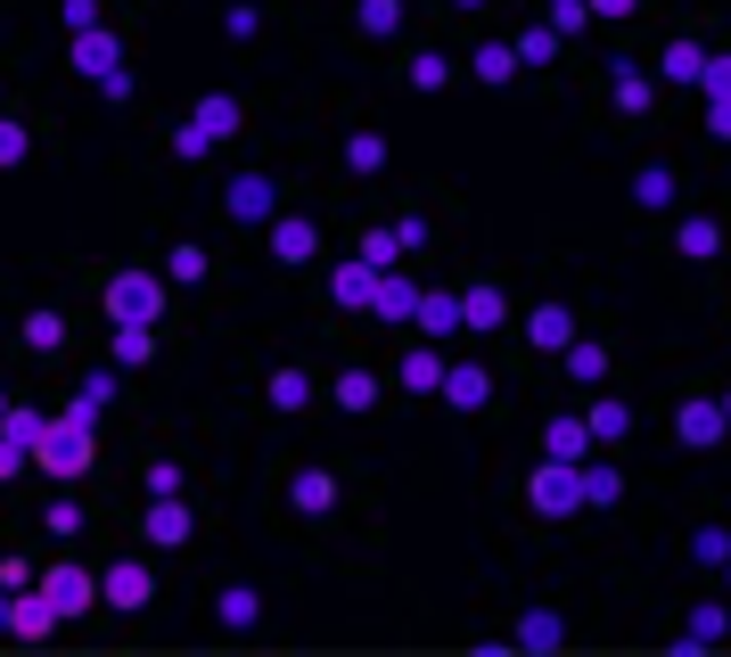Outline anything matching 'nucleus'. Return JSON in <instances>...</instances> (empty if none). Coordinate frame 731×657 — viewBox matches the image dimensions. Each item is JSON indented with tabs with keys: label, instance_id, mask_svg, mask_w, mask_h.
Instances as JSON below:
<instances>
[{
	"label": "nucleus",
	"instance_id": "46",
	"mask_svg": "<svg viewBox=\"0 0 731 657\" xmlns=\"http://www.w3.org/2000/svg\"><path fill=\"white\" fill-rule=\"evenodd\" d=\"M256 617V591H222V625H247Z\"/></svg>",
	"mask_w": 731,
	"mask_h": 657
},
{
	"label": "nucleus",
	"instance_id": "52",
	"mask_svg": "<svg viewBox=\"0 0 731 657\" xmlns=\"http://www.w3.org/2000/svg\"><path fill=\"white\" fill-rule=\"evenodd\" d=\"M0 625H9V600H0Z\"/></svg>",
	"mask_w": 731,
	"mask_h": 657
},
{
	"label": "nucleus",
	"instance_id": "15",
	"mask_svg": "<svg viewBox=\"0 0 731 657\" xmlns=\"http://www.w3.org/2000/svg\"><path fill=\"white\" fill-rule=\"evenodd\" d=\"M190 123H198V132H206V140H222V132H239V99H231V91H214V99H198V116H190Z\"/></svg>",
	"mask_w": 731,
	"mask_h": 657
},
{
	"label": "nucleus",
	"instance_id": "1",
	"mask_svg": "<svg viewBox=\"0 0 731 657\" xmlns=\"http://www.w3.org/2000/svg\"><path fill=\"white\" fill-rule=\"evenodd\" d=\"M33 460H41V469H50V477H82V469H91V419H50V428H41V444H33Z\"/></svg>",
	"mask_w": 731,
	"mask_h": 657
},
{
	"label": "nucleus",
	"instance_id": "7",
	"mask_svg": "<svg viewBox=\"0 0 731 657\" xmlns=\"http://www.w3.org/2000/svg\"><path fill=\"white\" fill-rule=\"evenodd\" d=\"M370 305H379V321H411V312H420V288H411L403 271H379V288H370Z\"/></svg>",
	"mask_w": 731,
	"mask_h": 657
},
{
	"label": "nucleus",
	"instance_id": "41",
	"mask_svg": "<svg viewBox=\"0 0 731 657\" xmlns=\"http://www.w3.org/2000/svg\"><path fill=\"white\" fill-rule=\"evenodd\" d=\"M116 362H149V329H116Z\"/></svg>",
	"mask_w": 731,
	"mask_h": 657
},
{
	"label": "nucleus",
	"instance_id": "44",
	"mask_svg": "<svg viewBox=\"0 0 731 657\" xmlns=\"http://www.w3.org/2000/svg\"><path fill=\"white\" fill-rule=\"evenodd\" d=\"M699 91H715V99H731V58H707V74H699Z\"/></svg>",
	"mask_w": 731,
	"mask_h": 657
},
{
	"label": "nucleus",
	"instance_id": "34",
	"mask_svg": "<svg viewBox=\"0 0 731 657\" xmlns=\"http://www.w3.org/2000/svg\"><path fill=\"white\" fill-rule=\"evenodd\" d=\"M583 17H592V0H551V33H583Z\"/></svg>",
	"mask_w": 731,
	"mask_h": 657
},
{
	"label": "nucleus",
	"instance_id": "13",
	"mask_svg": "<svg viewBox=\"0 0 731 657\" xmlns=\"http://www.w3.org/2000/svg\"><path fill=\"white\" fill-rule=\"evenodd\" d=\"M527 337H534V346H542V354H568V337H575V321H568V305H542V312H534V321H527Z\"/></svg>",
	"mask_w": 731,
	"mask_h": 657
},
{
	"label": "nucleus",
	"instance_id": "10",
	"mask_svg": "<svg viewBox=\"0 0 731 657\" xmlns=\"http://www.w3.org/2000/svg\"><path fill=\"white\" fill-rule=\"evenodd\" d=\"M312 247H321L312 222H271V256H280V263H312Z\"/></svg>",
	"mask_w": 731,
	"mask_h": 657
},
{
	"label": "nucleus",
	"instance_id": "2",
	"mask_svg": "<svg viewBox=\"0 0 731 657\" xmlns=\"http://www.w3.org/2000/svg\"><path fill=\"white\" fill-rule=\"evenodd\" d=\"M157 305H164V280H157V271H116V280H108L116 329H157Z\"/></svg>",
	"mask_w": 731,
	"mask_h": 657
},
{
	"label": "nucleus",
	"instance_id": "31",
	"mask_svg": "<svg viewBox=\"0 0 731 657\" xmlns=\"http://www.w3.org/2000/svg\"><path fill=\"white\" fill-rule=\"evenodd\" d=\"M583 428H592V436H624V428H633V411H624V402H592Z\"/></svg>",
	"mask_w": 731,
	"mask_h": 657
},
{
	"label": "nucleus",
	"instance_id": "36",
	"mask_svg": "<svg viewBox=\"0 0 731 657\" xmlns=\"http://www.w3.org/2000/svg\"><path fill=\"white\" fill-rule=\"evenodd\" d=\"M444 74H452V67H444L435 50H428V58H411V82H420V91H444Z\"/></svg>",
	"mask_w": 731,
	"mask_h": 657
},
{
	"label": "nucleus",
	"instance_id": "30",
	"mask_svg": "<svg viewBox=\"0 0 731 657\" xmlns=\"http://www.w3.org/2000/svg\"><path fill=\"white\" fill-rule=\"evenodd\" d=\"M633 198H641V206H674V173H665V165H650V173L633 181Z\"/></svg>",
	"mask_w": 731,
	"mask_h": 657
},
{
	"label": "nucleus",
	"instance_id": "16",
	"mask_svg": "<svg viewBox=\"0 0 731 657\" xmlns=\"http://www.w3.org/2000/svg\"><path fill=\"white\" fill-rule=\"evenodd\" d=\"M411 321H420L428 337H452V329H461V296H420V312H411Z\"/></svg>",
	"mask_w": 731,
	"mask_h": 657
},
{
	"label": "nucleus",
	"instance_id": "29",
	"mask_svg": "<svg viewBox=\"0 0 731 657\" xmlns=\"http://www.w3.org/2000/svg\"><path fill=\"white\" fill-rule=\"evenodd\" d=\"M461 321H469V329H493V321H501V296H493V288H469V296H461Z\"/></svg>",
	"mask_w": 731,
	"mask_h": 657
},
{
	"label": "nucleus",
	"instance_id": "14",
	"mask_svg": "<svg viewBox=\"0 0 731 657\" xmlns=\"http://www.w3.org/2000/svg\"><path fill=\"white\" fill-rule=\"evenodd\" d=\"M99 591H108L116 608H149V567H108V584H99Z\"/></svg>",
	"mask_w": 731,
	"mask_h": 657
},
{
	"label": "nucleus",
	"instance_id": "43",
	"mask_svg": "<svg viewBox=\"0 0 731 657\" xmlns=\"http://www.w3.org/2000/svg\"><path fill=\"white\" fill-rule=\"evenodd\" d=\"M583 501H617V469H583Z\"/></svg>",
	"mask_w": 731,
	"mask_h": 657
},
{
	"label": "nucleus",
	"instance_id": "3",
	"mask_svg": "<svg viewBox=\"0 0 731 657\" xmlns=\"http://www.w3.org/2000/svg\"><path fill=\"white\" fill-rule=\"evenodd\" d=\"M527 494H534V510L542 518H568L575 510V501H583V469H575V460H542V469H534V485H527Z\"/></svg>",
	"mask_w": 731,
	"mask_h": 657
},
{
	"label": "nucleus",
	"instance_id": "25",
	"mask_svg": "<svg viewBox=\"0 0 731 657\" xmlns=\"http://www.w3.org/2000/svg\"><path fill=\"white\" fill-rule=\"evenodd\" d=\"M26 346L33 354H58V346H67V321H58V312H33V321H26Z\"/></svg>",
	"mask_w": 731,
	"mask_h": 657
},
{
	"label": "nucleus",
	"instance_id": "38",
	"mask_svg": "<svg viewBox=\"0 0 731 657\" xmlns=\"http://www.w3.org/2000/svg\"><path fill=\"white\" fill-rule=\"evenodd\" d=\"M41 428H50V419H41V411H9V436H17V444H26V452H33V444H41Z\"/></svg>",
	"mask_w": 731,
	"mask_h": 657
},
{
	"label": "nucleus",
	"instance_id": "27",
	"mask_svg": "<svg viewBox=\"0 0 731 657\" xmlns=\"http://www.w3.org/2000/svg\"><path fill=\"white\" fill-rule=\"evenodd\" d=\"M403 387H420V395L435 387V395H444V362H435V354L420 346V354H411V362H403Z\"/></svg>",
	"mask_w": 731,
	"mask_h": 657
},
{
	"label": "nucleus",
	"instance_id": "53",
	"mask_svg": "<svg viewBox=\"0 0 731 657\" xmlns=\"http://www.w3.org/2000/svg\"><path fill=\"white\" fill-rule=\"evenodd\" d=\"M723 419H731V402H723Z\"/></svg>",
	"mask_w": 731,
	"mask_h": 657
},
{
	"label": "nucleus",
	"instance_id": "51",
	"mask_svg": "<svg viewBox=\"0 0 731 657\" xmlns=\"http://www.w3.org/2000/svg\"><path fill=\"white\" fill-rule=\"evenodd\" d=\"M452 9H485V0H452Z\"/></svg>",
	"mask_w": 731,
	"mask_h": 657
},
{
	"label": "nucleus",
	"instance_id": "49",
	"mask_svg": "<svg viewBox=\"0 0 731 657\" xmlns=\"http://www.w3.org/2000/svg\"><path fill=\"white\" fill-rule=\"evenodd\" d=\"M17 469H26V444H17V436H0V477H17Z\"/></svg>",
	"mask_w": 731,
	"mask_h": 657
},
{
	"label": "nucleus",
	"instance_id": "37",
	"mask_svg": "<svg viewBox=\"0 0 731 657\" xmlns=\"http://www.w3.org/2000/svg\"><path fill=\"white\" fill-rule=\"evenodd\" d=\"M394 247H403V230H370V239H362V263H379V271H387Z\"/></svg>",
	"mask_w": 731,
	"mask_h": 657
},
{
	"label": "nucleus",
	"instance_id": "42",
	"mask_svg": "<svg viewBox=\"0 0 731 657\" xmlns=\"http://www.w3.org/2000/svg\"><path fill=\"white\" fill-rule=\"evenodd\" d=\"M173 280H181V288L206 280V256H198V247H173Z\"/></svg>",
	"mask_w": 731,
	"mask_h": 657
},
{
	"label": "nucleus",
	"instance_id": "33",
	"mask_svg": "<svg viewBox=\"0 0 731 657\" xmlns=\"http://www.w3.org/2000/svg\"><path fill=\"white\" fill-rule=\"evenodd\" d=\"M715 247H723L715 222H682V256H715Z\"/></svg>",
	"mask_w": 731,
	"mask_h": 657
},
{
	"label": "nucleus",
	"instance_id": "40",
	"mask_svg": "<svg viewBox=\"0 0 731 657\" xmlns=\"http://www.w3.org/2000/svg\"><path fill=\"white\" fill-rule=\"evenodd\" d=\"M527 649H559V617H527V633H518Z\"/></svg>",
	"mask_w": 731,
	"mask_h": 657
},
{
	"label": "nucleus",
	"instance_id": "18",
	"mask_svg": "<svg viewBox=\"0 0 731 657\" xmlns=\"http://www.w3.org/2000/svg\"><path fill=\"white\" fill-rule=\"evenodd\" d=\"M370 288H379V263H346L338 271V305H370Z\"/></svg>",
	"mask_w": 731,
	"mask_h": 657
},
{
	"label": "nucleus",
	"instance_id": "39",
	"mask_svg": "<svg viewBox=\"0 0 731 657\" xmlns=\"http://www.w3.org/2000/svg\"><path fill=\"white\" fill-rule=\"evenodd\" d=\"M691 550H699V567H731V542H723V535H715V526H707V535H699V542H691Z\"/></svg>",
	"mask_w": 731,
	"mask_h": 657
},
{
	"label": "nucleus",
	"instance_id": "20",
	"mask_svg": "<svg viewBox=\"0 0 731 657\" xmlns=\"http://www.w3.org/2000/svg\"><path fill=\"white\" fill-rule=\"evenodd\" d=\"M551 452L559 460H583V452H592V428H583V419H551Z\"/></svg>",
	"mask_w": 731,
	"mask_h": 657
},
{
	"label": "nucleus",
	"instance_id": "23",
	"mask_svg": "<svg viewBox=\"0 0 731 657\" xmlns=\"http://www.w3.org/2000/svg\"><path fill=\"white\" fill-rule=\"evenodd\" d=\"M665 74H674V82H699L707 74V50H699V41H674V50H665Z\"/></svg>",
	"mask_w": 731,
	"mask_h": 657
},
{
	"label": "nucleus",
	"instance_id": "47",
	"mask_svg": "<svg viewBox=\"0 0 731 657\" xmlns=\"http://www.w3.org/2000/svg\"><path fill=\"white\" fill-rule=\"evenodd\" d=\"M206 148H214V140H206L198 123H181V132H173V157H206Z\"/></svg>",
	"mask_w": 731,
	"mask_h": 657
},
{
	"label": "nucleus",
	"instance_id": "22",
	"mask_svg": "<svg viewBox=\"0 0 731 657\" xmlns=\"http://www.w3.org/2000/svg\"><path fill=\"white\" fill-rule=\"evenodd\" d=\"M108 395H116V378L91 370V378H82V395H74V419H99V411H108Z\"/></svg>",
	"mask_w": 731,
	"mask_h": 657
},
{
	"label": "nucleus",
	"instance_id": "24",
	"mask_svg": "<svg viewBox=\"0 0 731 657\" xmlns=\"http://www.w3.org/2000/svg\"><path fill=\"white\" fill-rule=\"evenodd\" d=\"M477 74H485V82H510L518 74V50H510V41H485V50H477Z\"/></svg>",
	"mask_w": 731,
	"mask_h": 657
},
{
	"label": "nucleus",
	"instance_id": "45",
	"mask_svg": "<svg viewBox=\"0 0 731 657\" xmlns=\"http://www.w3.org/2000/svg\"><path fill=\"white\" fill-rule=\"evenodd\" d=\"M17 157H26V123L0 116V165H17Z\"/></svg>",
	"mask_w": 731,
	"mask_h": 657
},
{
	"label": "nucleus",
	"instance_id": "8",
	"mask_svg": "<svg viewBox=\"0 0 731 657\" xmlns=\"http://www.w3.org/2000/svg\"><path fill=\"white\" fill-rule=\"evenodd\" d=\"M74 67H82V74H99V82H108V74L123 67V50H116V33H99V26H91V33H74Z\"/></svg>",
	"mask_w": 731,
	"mask_h": 657
},
{
	"label": "nucleus",
	"instance_id": "26",
	"mask_svg": "<svg viewBox=\"0 0 731 657\" xmlns=\"http://www.w3.org/2000/svg\"><path fill=\"white\" fill-rule=\"evenodd\" d=\"M568 370L583 378V387H600V370H609V354H600V346H583V337H568Z\"/></svg>",
	"mask_w": 731,
	"mask_h": 657
},
{
	"label": "nucleus",
	"instance_id": "35",
	"mask_svg": "<svg viewBox=\"0 0 731 657\" xmlns=\"http://www.w3.org/2000/svg\"><path fill=\"white\" fill-rule=\"evenodd\" d=\"M617 99H624V108H633V116H641V108H650V82H641L633 67H617Z\"/></svg>",
	"mask_w": 731,
	"mask_h": 657
},
{
	"label": "nucleus",
	"instance_id": "21",
	"mask_svg": "<svg viewBox=\"0 0 731 657\" xmlns=\"http://www.w3.org/2000/svg\"><path fill=\"white\" fill-rule=\"evenodd\" d=\"M346 165H353V173H379V165H387V140L379 132H353L346 140Z\"/></svg>",
	"mask_w": 731,
	"mask_h": 657
},
{
	"label": "nucleus",
	"instance_id": "28",
	"mask_svg": "<svg viewBox=\"0 0 731 657\" xmlns=\"http://www.w3.org/2000/svg\"><path fill=\"white\" fill-rule=\"evenodd\" d=\"M338 402H346V411H370V402H379V378H370V370H346L338 378Z\"/></svg>",
	"mask_w": 731,
	"mask_h": 657
},
{
	"label": "nucleus",
	"instance_id": "48",
	"mask_svg": "<svg viewBox=\"0 0 731 657\" xmlns=\"http://www.w3.org/2000/svg\"><path fill=\"white\" fill-rule=\"evenodd\" d=\"M67 26H74V33H91V26H99V0H67Z\"/></svg>",
	"mask_w": 731,
	"mask_h": 657
},
{
	"label": "nucleus",
	"instance_id": "11",
	"mask_svg": "<svg viewBox=\"0 0 731 657\" xmlns=\"http://www.w3.org/2000/svg\"><path fill=\"white\" fill-rule=\"evenodd\" d=\"M674 428H682V444H715L731 419H723V402H682V419H674Z\"/></svg>",
	"mask_w": 731,
	"mask_h": 657
},
{
	"label": "nucleus",
	"instance_id": "6",
	"mask_svg": "<svg viewBox=\"0 0 731 657\" xmlns=\"http://www.w3.org/2000/svg\"><path fill=\"white\" fill-rule=\"evenodd\" d=\"M222 198H231V222H271V181L263 173H239Z\"/></svg>",
	"mask_w": 731,
	"mask_h": 657
},
{
	"label": "nucleus",
	"instance_id": "19",
	"mask_svg": "<svg viewBox=\"0 0 731 657\" xmlns=\"http://www.w3.org/2000/svg\"><path fill=\"white\" fill-rule=\"evenodd\" d=\"M271 402H280V411H304V402H312V378L304 370H271Z\"/></svg>",
	"mask_w": 731,
	"mask_h": 657
},
{
	"label": "nucleus",
	"instance_id": "17",
	"mask_svg": "<svg viewBox=\"0 0 731 657\" xmlns=\"http://www.w3.org/2000/svg\"><path fill=\"white\" fill-rule=\"evenodd\" d=\"M9 625H17V633H50V625H58L50 591H26V600H9Z\"/></svg>",
	"mask_w": 731,
	"mask_h": 657
},
{
	"label": "nucleus",
	"instance_id": "5",
	"mask_svg": "<svg viewBox=\"0 0 731 657\" xmlns=\"http://www.w3.org/2000/svg\"><path fill=\"white\" fill-rule=\"evenodd\" d=\"M157 550H173V542H190V510H181V494H157V510H149V526H140Z\"/></svg>",
	"mask_w": 731,
	"mask_h": 657
},
{
	"label": "nucleus",
	"instance_id": "32",
	"mask_svg": "<svg viewBox=\"0 0 731 657\" xmlns=\"http://www.w3.org/2000/svg\"><path fill=\"white\" fill-rule=\"evenodd\" d=\"M403 26V0H362V33H394Z\"/></svg>",
	"mask_w": 731,
	"mask_h": 657
},
{
	"label": "nucleus",
	"instance_id": "4",
	"mask_svg": "<svg viewBox=\"0 0 731 657\" xmlns=\"http://www.w3.org/2000/svg\"><path fill=\"white\" fill-rule=\"evenodd\" d=\"M41 591H50V608H58V617H82V608L99 600V591H91V576H82V567H50V576H41Z\"/></svg>",
	"mask_w": 731,
	"mask_h": 657
},
{
	"label": "nucleus",
	"instance_id": "9",
	"mask_svg": "<svg viewBox=\"0 0 731 657\" xmlns=\"http://www.w3.org/2000/svg\"><path fill=\"white\" fill-rule=\"evenodd\" d=\"M493 395V378L485 370H477V362H461V370H444V402H452V411H477V402H485Z\"/></svg>",
	"mask_w": 731,
	"mask_h": 657
},
{
	"label": "nucleus",
	"instance_id": "12",
	"mask_svg": "<svg viewBox=\"0 0 731 657\" xmlns=\"http://www.w3.org/2000/svg\"><path fill=\"white\" fill-rule=\"evenodd\" d=\"M288 501H297V510H304V518H321V510H329V501H338V477H329V469H304L297 485H288Z\"/></svg>",
	"mask_w": 731,
	"mask_h": 657
},
{
	"label": "nucleus",
	"instance_id": "50",
	"mask_svg": "<svg viewBox=\"0 0 731 657\" xmlns=\"http://www.w3.org/2000/svg\"><path fill=\"white\" fill-rule=\"evenodd\" d=\"M641 0H592V17H633Z\"/></svg>",
	"mask_w": 731,
	"mask_h": 657
}]
</instances>
